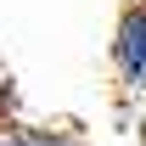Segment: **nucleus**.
<instances>
[{
    "instance_id": "3",
    "label": "nucleus",
    "mask_w": 146,
    "mask_h": 146,
    "mask_svg": "<svg viewBox=\"0 0 146 146\" xmlns=\"http://www.w3.org/2000/svg\"><path fill=\"white\" fill-rule=\"evenodd\" d=\"M0 146H34V124H23V118H0Z\"/></svg>"
},
{
    "instance_id": "1",
    "label": "nucleus",
    "mask_w": 146,
    "mask_h": 146,
    "mask_svg": "<svg viewBox=\"0 0 146 146\" xmlns=\"http://www.w3.org/2000/svg\"><path fill=\"white\" fill-rule=\"evenodd\" d=\"M112 73L129 101H146V0H129L112 23Z\"/></svg>"
},
{
    "instance_id": "2",
    "label": "nucleus",
    "mask_w": 146,
    "mask_h": 146,
    "mask_svg": "<svg viewBox=\"0 0 146 146\" xmlns=\"http://www.w3.org/2000/svg\"><path fill=\"white\" fill-rule=\"evenodd\" d=\"M34 146H90L84 141V135H79V129H68V124H34Z\"/></svg>"
}]
</instances>
